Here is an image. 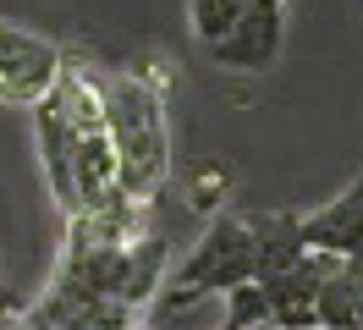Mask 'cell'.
<instances>
[{"instance_id": "obj_2", "label": "cell", "mask_w": 363, "mask_h": 330, "mask_svg": "<svg viewBox=\"0 0 363 330\" xmlns=\"http://www.w3.org/2000/svg\"><path fill=\"white\" fill-rule=\"evenodd\" d=\"M253 270H259V253H253V215H209L204 237L193 242V253L182 259L177 286H193L204 297H226L231 286H248Z\"/></svg>"}, {"instance_id": "obj_8", "label": "cell", "mask_w": 363, "mask_h": 330, "mask_svg": "<svg viewBox=\"0 0 363 330\" xmlns=\"http://www.w3.org/2000/svg\"><path fill=\"white\" fill-rule=\"evenodd\" d=\"M319 330H363V259H330L314 292Z\"/></svg>"}, {"instance_id": "obj_9", "label": "cell", "mask_w": 363, "mask_h": 330, "mask_svg": "<svg viewBox=\"0 0 363 330\" xmlns=\"http://www.w3.org/2000/svg\"><path fill=\"white\" fill-rule=\"evenodd\" d=\"M33 138H39V160H45L50 193H55V204L72 215V149H67V116L55 105V94H45V99L33 105Z\"/></svg>"}, {"instance_id": "obj_7", "label": "cell", "mask_w": 363, "mask_h": 330, "mask_svg": "<svg viewBox=\"0 0 363 330\" xmlns=\"http://www.w3.org/2000/svg\"><path fill=\"white\" fill-rule=\"evenodd\" d=\"M297 237L308 253H330V259H363V176L325 209L297 215Z\"/></svg>"}, {"instance_id": "obj_5", "label": "cell", "mask_w": 363, "mask_h": 330, "mask_svg": "<svg viewBox=\"0 0 363 330\" xmlns=\"http://www.w3.org/2000/svg\"><path fill=\"white\" fill-rule=\"evenodd\" d=\"M28 319H39L45 330H143V308H127V303H111V297L50 281V292L28 308Z\"/></svg>"}, {"instance_id": "obj_11", "label": "cell", "mask_w": 363, "mask_h": 330, "mask_svg": "<svg viewBox=\"0 0 363 330\" xmlns=\"http://www.w3.org/2000/svg\"><path fill=\"white\" fill-rule=\"evenodd\" d=\"M253 0H187V28H193V39L204 44H220L242 22V11H248Z\"/></svg>"}, {"instance_id": "obj_12", "label": "cell", "mask_w": 363, "mask_h": 330, "mask_svg": "<svg viewBox=\"0 0 363 330\" xmlns=\"http://www.w3.org/2000/svg\"><path fill=\"white\" fill-rule=\"evenodd\" d=\"M226 193H231V171H226V165H199V171H193V209L220 215Z\"/></svg>"}, {"instance_id": "obj_4", "label": "cell", "mask_w": 363, "mask_h": 330, "mask_svg": "<svg viewBox=\"0 0 363 330\" xmlns=\"http://www.w3.org/2000/svg\"><path fill=\"white\" fill-rule=\"evenodd\" d=\"M281 11H286V0H253L226 39L209 44V61L220 72H270L281 55V33H286Z\"/></svg>"}, {"instance_id": "obj_13", "label": "cell", "mask_w": 363, "mask_h": 330, "mask_svg": "<svg viewBox=\"0 0 363 330\" xmlns=\"http://www.w3.org/2000/svg\"><path fill=\"white\" fill-rule=\"evenodd\" d=\"M314 330H319V325H314Z\"/></svg>"}, {"instance_id": "obj_10", "label": "cell", "mask_w": 363, "mask_h": 330, "mask_svg": "<svg viewBox=\"0 0 363 330\" xmlns=\"http://www.w3.org/2000/svg\"><path fill=\"white\" fill-rule=\"evenodd\" d=\"M253 253H259L253 281L292 270V264L308 253L303 237H297V209H259V215H253Z\"/></svg>"}, {"instance_id": "obj_3", "label": "cell", "mask_w": 363, "mask_h": 330, "mask_svg": "<svg viewBox=\"0 0 363 330\" xmlns=\"http://www.w3.org/2000/svg\"><path fill=\"white\" fill-rule=\"evenodd\" d=\"M61 77V50L28 28L0 22V105H39Z\"/></svg>"}, {"instance_id": "obj_6", "label": "cell", "mask_w": 363, "mask_h": 330, "mask_svg": "<svg viewBox=\"0 0 363 330\" xmlns=\"http://www.w3.org/2000/svg\"><path fill=\"white\" fill-rule=\"evenodd\" d=\"M325 270H330V253H303L292 270L253 281L264 297V330H314V292Z\"/></svg>"}, {"instance_id": "obj_1", "label": "cell", "mask_w": 363, "mask_h": 330, "mask_svg": "<svg viewBox=\"0 0 363 330\" xmlns=\"http://www.w3.org/2000/svg\"><path fill=\"white\" fill-rule=\"evenodd\" d=\"M105 132L116 149V176L133 204H155L171 182V127H165V94L133 77V72H105Z\"/></svg>"}]
</instances>
